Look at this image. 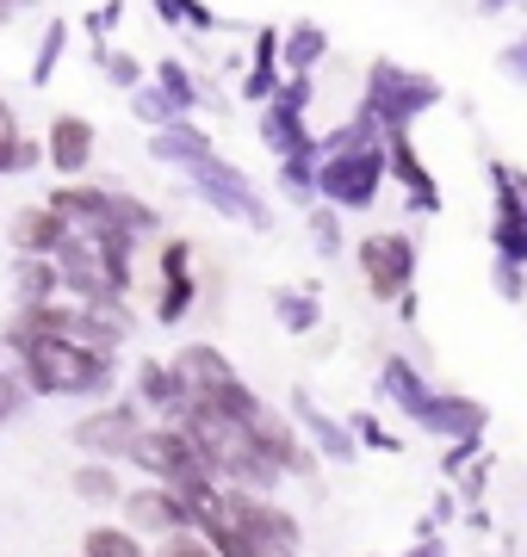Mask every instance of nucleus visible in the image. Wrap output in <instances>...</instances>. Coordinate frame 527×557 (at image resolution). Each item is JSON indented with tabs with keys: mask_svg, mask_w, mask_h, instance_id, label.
I'll list each match as a JSON object with an SVG mask.
<instances>
[{
	"mask_svg": "<svg viewBox=\"0 0 527 557\" xmlns=\"http://www.w3.org/2000/svg\"><path fill=\"white\" fill-rule=\"evenodd\" d=\"M25 359V384L38 391V397H87V391H100L112 379V354L100 347H87L75 335H57V341H38Z\"/></svg>",
	"mask_w": 527,
	"mask_h": 557,
	"instance_id": "obj_1",
	"label": "nucleus"
},
{
	"mask_svg": "<svg viewBox=\"0 0 527 557\" xmlns=\"http://www.w3.org/2000/svg\"><path fill=\"white\" fill-rule=\"evenodd\" d=\"M385 186V143H366V149H335L317 161V199L335 211H366Z\"/></svg>",
	"mask_w": 527,
	"mask_h": 557,
	"instance_id": "obj_2",
	"label": "nucleus"
},
{
	"mask_svg": "<svg viewBox=\"0 0 527 557\" xmlns=\"http://www.w3.org/2000/svg\"><path fill=\"white\" fill-rule=\"evenodd\" d=\"M434 100H441V87H434L428 75H409V69H397V62H372L366 112L379 119V131H409Z\"/></svg>",
	"mask_w": 527,
	"mask_h": 557,
	"instance_id": "obj_3",
	"label": "nucleus"
},
{
	"mask_svg": "<svg viewBox=\"0 0 527 557\" xmlns=\"http://www.w3.org/2000/svg\"><path fill=\"white\" fill-rule=\"evenodd\" d=\"M305 112H310V75H292L280 94L267 100L261 137H267V149H273L280 161H317V143H310Z\"/></svg>",
	"mask_w": 527,
	"mask_h": 557,
	"instance_id": "obj_4",
	"label": "nucleus"
},
{
	"mask_svg": "<svg viewBox=\"0 0 527 557\" xmlns=\"http://www.w3.org/2000/svg\"><path fill=\"white\" fill-rule=\"evenodd\" d=\"M193 174V186H199V199L211 205V211H223L230 223H248V230H267V205H261V193L248 186V174H236L230 161H218V156H205V161H193L186 168Z\"/></svg>",
	"mask_w": 527,
	"mask_h": 557,
	"instance_id": "obj_5",
	"label": "nucleus"
},
{
	"mask_svg": "<svg viewBox=\"0 0 527 557\" xmlns=\"http://www.w3.org/2000/svg\"><path fill=\"white\" fill-rule=\"evenodd\" d=\"M360 273H366V292L372 298L397 304L409 292V278H416V242L397 236V230H372L360 242Z\"/></svg>",
	"mask_w": 527,
	"mask_h": 557,
	"instance_id": "obj_6",
	"label": "nucleus"
},
{
	"mask_svg": "<svg viewBox=\"0 0 527 557\" xmlns=\"http://www.w3.org/2000/svg\"><path fill=\"white\" fill-rule=\"evenodd\" d=\"M137 434H143V421H137V409H131V403L75 421V440H82L87 453H100V458H131V453H137Z\"/></svg>",
	"mask_w": 527,
	"mask_h": 557,
	"instance_id": "obj_7",
	"label": "nucleus"
},
{
	"mask_svg": "<svg viewBox=\"0 0 527 557\" xmlns=\"http://www.w3.org/2000/svg\"><path fill=\"white\" fill-rule=\"evenodd\" d=\"M490 186H497V255L503 267H522L527 260V205H522V186L508 168H490Z\"/></svg>",
	"mask_w": 527,
	"mask_h": 557,
	"instance_id": "obj_8",
	"label": "nucleus"
},
{
	"mask_svg": "<svg viewBox=\"0 0 527 557\" xmlns=\"http://www.w3.org/2000/svg\"><path fill=\"white\" fill-rule=\"evenodd\" d=\"M199 298V278H193V242H168L162 248V298H156V322H181Z\"/></svg>",
	"mask_w": 527,
	"mask_h": 557,
	"instance_id": "obj_9",
	"label": "nucleus"
},
{
	"mask_svg": "<svg viewBox=\"0 0 527 557\" xmlns=\"http://www.w3.org/2000/svg\"><path fill=\"white\" fill-rule=\"evenodd\" d=\"M385 174H397V186L409 193L416 211H441V193H434V180H428V168H422V156H416L409 131H385Z\"/></svg>",
	"mask_w": 527,
	"mask_h": 557,
	"instance_id": "obj_10",
	"label": "nucleus"
},
{
	"mask_svg": "<svg viewBox=\"0 0 527 557\" xmlns=\"http://www.w3.org/2000/svg\"><path fill=\"white\" fill-rule=\"evenodd\" d=\"M94 124L87 119H75V112H69V119H57L50 124V143H44V156H50V168H57V174H87V161H94Z\"/></svg>",
	"mask_w": 527,
	"mask_h": 557,
	"instance_id": "obj_11",
	"label": "nucleus"
},
{
	"mask_svg": "<svg viewBox=\"0 0 527 557\" xmlns=\"http://www.w3.org/2000/svg\"><path fill=\"white\" fill-rule=\"evenodd\" d=\"M13 242H20V255H50L57 260V248L69 242V218L50 211V205H25L20 218H13Z\"/></svg>",
	"mask_w": 527,
	"mask_h": 557,
	"instance_id": "obj_12",
	"label": "nucleus"
},
{
	"mask_svg": "<svg viewBox=\"0 0 527 557\" xmlns=\"http://www.w3.org/2000/svg\"><path fill=\"white\" fill-rule=\"evenodd\" d=\"M280 94V32L267 25V32H255V62H248L243 75V100H273Z\"/></svg>",
	"mask_w": 527,
	"mask_h": 557,
	"instance_id": "obj_13",
	"label": "nucleus"
},
{
	"mask_svg": "<svg viewBox=\"0 0 527 557\" xmlns=\"http://www.w3.org/2000/svg\"><path fill=\"white\" fill-rule=\"evenodd\" d=\"M323 50H329L323 25L298 20V25H292V32H280V69H292V75H310V69L323 62Z\"/></svg>",
	"mask_w": 527,
	"mask_h": 557,
	"instance_id": "obj_14",
	"label": "nucleus"
},
{
	"mask_svg": "<svg viewBox=\"0 0 527 557\" xmlns=\"http://www.w3.org/2000/svg\"><path fill=\"white\" fill-rule=\"evenodd\" d=\"M149 156L156 161H174V168H193V161L211 156V143H205L199 124H168V131H156V143H149Z\"/></svg>",
	"mask_w": 527,
	"mask_h": 557,
	"instance_id": "obj_15",
	"label": "nucleus"
},
{
	"mask_svg": "<svg viewBox=\"0 0 527 557\" xmlns=\"http://www.w3.org/2000/svg\"><path fill=\"white\" fill-rule=\"evenodd\" d=\"M57 285H62V267L50 255H25L20 260V310L25 304H50L57 298Z\"/></svg>",
	"mask_w": 527,
	"mask_h": 557,
	"instance_id": "obj_16",
	"label": "nucleus"
},
{
	"mask_svg": "<svg viewBox=\"0 0 527 557\" xmlns=\"http://www.w3.org/2000/svg\"><path fill=\"white\" fill-rule=\"evenodd\" d=\"M385 391L397 397V409H409V416H428V391H422V379H416V366L409 359H385Z\"/></svg>",
	"mask_w": 527,
	"mask_h": 557,
	"instance_id": "obj_17",
	"label": "nucleus"
},
{
	"mask_svg": "<svg viewBox=\"0 0 527 557\" xmlns=\"http://www.w3.org/2000/svg\"><path fill=\"white\" fill-rule=\"evenodd\" d=\"M131 112H137V124H156V131H168V124H181V106L168 100L156 81H143V87H131Z\"/></svg>",
	"mask_w": 527,
	"mask_h": 557,
	"instance_id": "obj_18",
	"label": "nucleus"
},
{
	"mask_svg": "<svg viewBox=\"0 0 527 557\" xmlns=\"http://www.w3.org/2000/svg\"><path fill=\"white\" fill-rule=\"evenodd\" d=\"M156 87H162V94L181 106V112H193V106H199V81L186 75L181 57H162V62H156Z\"/></svg>",
	"mask_w": 527,
	"mask_h": 557,
	"instance_id": "obj_19",
	"label": "nucleus"
},
{
	"mask_svg": "<svg viewBox=\"0 0 527 557\" xmlns=\"http://www.w3.org/2000/svg\"><path fill=\"white\" fill-rule=\"evenodd\" d=\"M273 310H280V329H292V335H310L323 322V310H317L310 292H273Z\"/></svg>",
	"mask_w": 527,
	"mask_h": 557,
	"instance_id": "obj_20",
	"label": "nucleus"
},
{
	"mask_svg": "<svg viewBox=\"0 0 527 557\" xmlns=\"http://www.w3.org/2000/svg\"><path fill=\"white\" fill-rule=\"evenodd\" d=\"M82 557H143V545H137V533H131V527H94Z\"/></svg>",
	"mask_w": 527,
	"mask_h": 557,
	"instance_id": "obj_21",
	"label": "nucleus"
},
{
	"mask_svg": "<svg viewBox=\"0 0 527 557\" xmlns=\"http://www.w3.org/2000/svg\"><path fill=\"white\" fill-rule=\"evenodd\" d=\"M156 13H162L168 25H186V32H211V25H218V13H211L205 0H156Z\"/></svg>",
	"mask_w": 527,
	"mask_h": 557,
	"instance_id": "obj_22",
	"label": "nucleus"
},
{
	"mask_svg": "<svg viewBox=\"0 0 527 557\" xmlns=\"http://www.w3.org/2000/svg\"><path fill=\"white\" fill-rule=\"evenodd\" d=\"M62 44H69V25L50 20V32L38 38V62H32V87H44V81L57 75V62H62Z\"/></svg>",
	"mask_w": 527,
	"mask_h": 557,
	"instance_id": "obj_23",
	"label": "nucleus"
},
{
	"mask_svg": "<svg viewBox=\"0 0 527 557\" xmlns=\"http://www.w3.org/2000/svg\"><path fill=\"white\" fill-rule=\"evenodd\" d=\"M298 421H310V434L329 446V458H354V440H347V428H335V421H323L317 409H310L305 397H298Z\"/></svg>",
	"mask_w": 527,
	"mask_h": 557,
	"instance_id": "obj_24",
	"label": "nucleus"
},
{
	"mask_svg": "<svg viewBox=\"0 0 527 557\" xmlns=\"http://www.w3.org/2000/svg\"><path fill=\"white\" fill-rule=\"evenodd\" d=\"M75 496L82 502H119V478H112L106 465H82V471H75Z\"/></svg>",
	"mask_w": 527,
	"mask_h": 557,
	"instance_id": "obj_25",
	"label": "nucleus"
},
{
	"mask_svg": "<svg viewBox=\"0 0 527 557\" xmlns=\"http://www.w3.org/2000/svg\"><path fill=\"white\" fill-rule=\"evenodd\" d=\"M156 557H218V552H211V539H205L199 527H181V533L162 539V552Z\"/></svg>",
	"mask_w": 527,
	"mask_h": 557,
	"instance_id": "obj_26",
	"label": "nucleus"
},
{
	"mask_svg": "<svg viewBox=\"0 0 527 557\" xmlns=\"http://www.w3.org/2000/svg\"><path fill=\"white\" fill-rule=\"evenodd\" d=\"M310 236H317L323 255H342V223H335V211H310Z\"/></svg>",
	"mask_w": 527,
	"mask_h": 557,
	"instance_id": "obj_27",
	"label": "nucleus"
},
{
	"mask_svg": "<svg viewBox=\"0 0 527 557\" xmlns=\"http://www.w3.org/2000/svg\"><path fill=\"white\" fill-rule=\"evenodd\" d=\"M106 81H119L124 94H131V87H143V62L137 57H106Z\"/></svg>",
	"mask_w": 527,
	"mask_h": 557,
	"instance_id": "obj_28",
	"label": "nucleus"
},
{
	"mask_svg": "<svg viewBox=\"0 0 527 557\" xmlns=\"http://www.w3.org/2000/svg\"><path fill=\"white\" fill-rule=\"evenodd\" d=\"M497 69H503L508 81H522V87H527V32H522L515 44H508L503 57H497Z\"/></svg>",
	"mask_w": 527,
	"mask_h": 557,
	"instance_id": "obj_29",
	"label": "nucleus"
},
{
	"mask_svg": "<svg viewBox=\"0 0 527 557\" xmlns=\"http://www.w3.org/2000/svg\"><path fill=\"white\" fill-rule=\"evenodd\" d=\"M119 13H124L119 0H106L100 13H87V25H94V44H100V38H106V32H112V25H119Z\"/></svg>",
	"mask_w": 527,
	"mask_h": 557,
	"instance_id": "obj_30",
	"label": "nucleus"
},
{
	"mask_svg": "<svg viewBox=\"0 0 527 557\" xmlns=\"http://www.w3.org/2000/svg\"><path fill=\"white\" fill-rule=\"evenodd\" d=\"M485 13H527V0H478Z\"/></svg>",
	"mask_w": 527,
	"mask_h": 557,
	"instance_id": "obj_31",
	"label": "nucleus"
},
{
	"mask_svg": "<svg viewBox=\"0 0 527 557\" xmlns=\"http://www.w3.org/2000/svg\"><path fill=\"white\" fill-rule=\"evenodd\" d=\"M409 557H441V545H434V539H422V545H416Z\"/></svg>",
	"mask_w": 527,
	"mask_h": 557,
	"instance_id": "obj_32",
	"label": "nucleus"
},
{
	"mask_svg": "<svg viewBox=\"0 0 527 557\" xmlns=\"http://www.w3.org/2000/svg\"><path fill=\"white\" fill-rule=\"evenodd\" d=\"M20 13V0H0V20H13Z\"/></svg>",
	"mask_w": 527,
	"mask_h": 557,
	"instance_id": "obj_33",
	"label": "nucleus"
},
{
	"mask_svg": "<svg viewBox=\"0 0 527 557\" xmlns=\"http://www.w3.org/2000/svg\"><path fill=\"white\" fill-rule=\"evenodd\" d=\"M515 186H522V205H527V174H522V180H515Z\"/></svg>",
	"mask_w": 527,
	"mask_h": 557,
	"instance_id": "obj_34",
	"label": "nucleus"
},
{
	"mask_svg": "<svg viewBox=\"0 0 527 557\" xmlns=\"http://www.w3.org/2000/svg\"><path fill=\"white\" fill-rule=\"evenodd\" d=\"M20 7H32V0H20Z\"/></svg>",
	"mask_w": 527,
	"mask_h": 557,
	"instance_id": "obj_35",
	"label": "nucleus"
}]
</instances>
